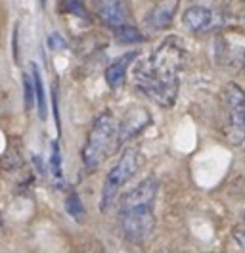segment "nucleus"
I'll return each instance as SVG.
<instances>
[{
    "instance_id": "obj_1",
    "label": "nucleus",
    "mask_w": 245,
    "mask_h": 253,
    "mask_svg": "<svg viewBox=\"0 0 245 253\" xmlns=\"http://www.w3.org/2000/svg\"><path fill=\"white\" fill-rule=\"evenodd\" d=\"M182 63L184 48L178 41H163L146 62L134 67L136 86L161 108H172L178 96V73Z\"/></svg>"
},
{
    "instance_id": "obj_2",
    "label": "nucleus",
    "mask_w": 245,
    "mask_h": 253,
    "mask_svg": "<svg viewBox=\"0 0 245 253\" xmlns=\"http://www.w3.org/2000/svg\"><path fill=\"white\" fill-rule=\"evenodd\" d=\"M159 182L155 176H148L136 188L122 196L119 206L121 232L132 244H142L152 236L155 228V198Z\"/></svg>"
},
{
    "instance_id": "obj_3",
    "label": "nucleus",
    "mask_w": 245,
    "mask_h": 253,
    "mask_svg": "<svg viewBox=\"0 0 245 253\" xmlns=\"http://www.w3.org/2000/svg\"><path fill=\"white\" fill-rule=\"evenodd\" d=\"M117 121L111 115V111H102L94 123H92L86 142L82 148V163L86 167V171H96L104 159L117 150L115 148V140H117Z\"/></svg>"
},
{
    "instance_id": "obj_4",
    "label": "nucleus",
    "mask_w": 245,
    "mask_h": 253,
    "mask_svg": "<svg viewBox=\"0 0 245 253\" xmlns=\"http://www.w3.org/2000/svg\"><path fill=\"white\" fill-rule=\"evenodd\" d=\"M138 165H140V152L136 148H126L121 154L119 161L107 173L106 180H104L102 200H100V209L102 211H106L107 207L113 204V200L117 198V194L121 192L122 186L136 174Z\"/></svg>"
},
{
    "instance_id": "obj_5",
    "label": "nucleus",
    "mask_w": 245,
    "mask_h": 253,
    "mask_svg": "<svg viewBox=\"0 0 245 253\" xmlns=\"http://www.w3.org/2000/svg\"><path fill=\"white\" fill-rule=\"evenodd\" d=\"M222 106L226 111V138L230 144L245 142V92L236 83L222 88Z\"/></svg>"
},
{
    "instance_id": "obj_6",
    "label": "nucleus",
    "mask_w": 245,
    "mask_h": 253,
    "mask_svg": "<svg viewBox=\"0 0 245 253\" xmlns=\"http://www.w3.org/2000/svg\"><path fill=\"white\" fill-rule=\"evenodd\" d=\"M92 10L96 17L113 31L130 25L128 0H92Z\"/></svg>"
},
{
    "instance_id": "obj_7",
    "label": "nucleus",
    "mask_w": 245,
    "mask_h": 253,
    "mask_svg": "<svg viewBox=\"0 0 245 253\" xmlns=\"http://www.w3.org/2000/svg\"><path fill=\"white\" fill-rule=\"evenodd\" d=\"M182 23L188 31L207 33V31H211V29H214V27L220 23V19H218V16L214 14L211 8L194 4V6H190V8L184 12Z\"/></svg>"
},
{
    "instance_id": "obj_8",
    "label": "nucleus",
    "mask_w": 245,
    "mask_h": 253,
    "mask_svg": "<svg viewBox=\"0 0 245 253\" xmlns=\"http://www.w3.org/2000/svg\"><path fill=\"white\" fill-rule=\"evenodd\" d=\"M180 0H159L146 16V25L152 31H165L178 12Z\"/></svg>"
},
{
    "instance_id": "obj_9",
    "label": "nucleus",
    "mask_w": 245,
    "mask_h": 253,
    "mask_svg": "<svg viewBox=\"0 0 245 253\" xmlns=\"http://www.w3.org/2000/svg\"><path fill=\"white\" fill-rule=\"evenodd\" d=\"M150 123V117L144 110L132 111L128 113V117L121 123V126L117 128V140H115V148H119L122 142L130 140L132 136H136L138 132L142 130V126H146Z\"/></svg>"
},
{
    "instance_id": "obj_10",
    "label": "nucleus",
    "mask_w": 245,
    "mask_h": 253,
    "mask_svg": "<svg viewBox=\"0 0 245 253\" xmlns=\"http://www.w3.org/2000/svg\"><path fill=\"white\" fill-rule=\"evenodd\" d=\"M136 60V52H126L124 56L117 58L106 69V83L109 88H119L126 79V69L130 67V63Z\"/></svg>"
},
{
    "instance_id": "obj_11",
    "label": "nucleus",
    "mask_w": 245,
    "mask_h": 253,
    "mask_svg": "<svg viewBox=\"0 0 245 253\" xmlns=\"http://www.w3.org/2000/svg\"><path fill=\"white\" fill-rule=\"evenodd\" d=\"M31 81L35 86V102H37V110H39V117L44 121L46 119V94H44V84H42V77L39 67L33 63L31 65Z\"/></svg>"
},
{
    "instance_id": "obj_12",
    "label": "nucleus",
    "mask_w": 245,
    "mask_h": 253,
    "mask_svg": "<svg viewBox=\"0 0 245 253\" xmlns=\"http://www.w3.org/2000/svg\"><path fill=\"white\" fill-rule=\"evenodd\" d=\"M48 165H50V174H52V178H54L58 184H60V182L63 184V165H61V152H60V144H58V140L52 142Z\"/></svg>"
},
{
    "instance_id": "obj_13",
    "label": "nucleus",
    "mask_w": 245,
    "mask_h": 253,
    "mask_svg": "<svg viewBox=\"0 0 245 253\" xmlns=\"http://www.w3.org/2000/svg\"><path fill=\"white\" fill-rule=\"evenodd\" d=\"M65 209L67 213L75 219V221H82L84 219V207H82V202L77 194H69L67 200H65Z\"/></svg>"
},
{
    "instance_id": "obj_14",
    "label": "nucleus",
    "mask_w": 245,
    "mask_h": 253,
    "mask_svg": "<svg viewBox=\"0 0 245 253\" xmlns=\"http://www.w3.org/2000/svg\"><path fill=\"white\" fill-rule=\"evenodd\" d=\"M115 35H117L119 42H140V41H144L142 33L132 25H124L121 29H115Z\"/></svg>"
},
{
    "instance_id": "obj_15",
    "label": "nucleus",
    "mask_w": 245,
    "mask_h": 253,
    "mask_svg": "<svg viewBox=\"0 0 245 253\" xmlns=\"http://www.w3.org/2000/svg\"><path fill=\"white\" fill-rule=\"evenodd\" d=\"M23 86H25V108L29 110L33 108V104H35V86H33V81H31L29 75H25L23 77Z\"/></svg>"
},
{
    "instance_id": "obj_16",
    "label": "nucleus",
    "mask_w": 245,
    "mask_h": 253,
    "mask_svg": "<svg viewBox=\"0 0 245 253\" xmlns=\"http://www.w3.org/2000/svg\"><path fill=\"white\" fill-rule=\"evenodd\" d=\"M52 110H54V119H56V126H58V134H61V123H60V111H58V96H56V88H52Z\"/></svg>"
},
{
    "instance_id": "obj_17",
    "label": "nucleus",
    "mask_w": 245,
    "mask_h": 253,
    "mask_svg": "<svg viewBox=\"0 0 245 253\" xmlns=\"http://www.w3.org/2000/svg\"><path fill=\"white\" fill-rule=\"evenodd\" d=\"M61 6H63V10L65 12H81V0H61Z\"/></svg>"
},
{
    "instance_id": "obj_18",
    "label": "nucleus",
    "mask_w": 245,
    "mask_h": 253,
    "mask_svg": "<svg viewBox=\"0 0 245 253\" xmlns=\"http://www.w3.org/2000/svg\"><path fill=\"white\" fill-rule=\"evenodd\" d=\"M234 240L240 244V248L245 252V230H236L234 232Z\"/></svg>"
},
{
    "instance_id": "obj_19",
    "label": "nucleus",
    "mask_w": 245,
    "mask_h": 253,
    "mask_svg": "<svg viewBox=\"0 0 245 253\" xmlns=\"http://www.w3.org/2000/svg\"><path fill=\"white\" fill-rule=\"evenodd\" d=\"M17 25H15V29H14V60L17 63H19V50H17Z\"/></svg>"
},
{
    "instance_id": "obj_20",
    "label": "nucleus",
    "mask_w": 245,
    "mask_h": 253,
    "mask_svg": "<svg viewBox=\"0 0 245 253\" xmlns=\"http://www.w3.org/2000/svg\"><path fill=\"white\" fill-rule=\"evenodd\" d=\"M0 228H2V215H0Z\"/></svg>"
},
{
    "instance_id": "obj_21",
    "label": "nucleus",
    "mask_w": 245,
    "mask_h": 253,
    "mask_svg": "<svg viewBox=\"0 0 245 253\" xmlns=\"http://www.w3.org/2000/svg\"><path fill=\"white\" fill-rule=\"evenodd\" d=\"M41 4H42V6H44V4H46V0H41Z\"/></svg>"
},
{
    "instance_id": "obj_22",
    "label": "nucleus",
    "mask_w": 245,
    "mask_h": 253,
    "mask_svg": "<svg viewBox=\"0 0 245 253\" xmlns=\"http://www.w3.org/2000/svg\"><path fill=\"white\" fill-rule=\"evenodd\" d=\"M244 221H245V211H244Z\"/></svg>"
}]
</instances>
